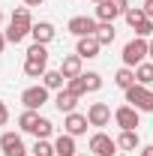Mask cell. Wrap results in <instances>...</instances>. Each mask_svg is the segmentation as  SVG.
<instances>
[{"label": "cell", "instance_id": "4", "mask_svg": "<svg viewBox=\"0 0 153 156\" xmlns=\"http://www.w3.org/2000/svg\"><path fill=\"white\" fill-rule=\"evenodd\" d=\"M126 102L132 105L135 111H147V114H150V111H153V90L135 81L132 87L126 90Z\"/></svg>", "mask_w": 153, "mask_h": 156}, {"label": "cell", "instance_id": "6", "mask_svg": "<svg viewBox=\"0 0 153 156\" xmlns=\"http://www.w3.org/2000/svg\"><path fill=\"white\" fill-rule=\"evenodd\" d=\"M21 102H24V108L39 111V108L48 102V87H45V84H33V87H27V90L21 93Z\"/></svg>", "mask_w": 153, "mask_h": 156}, {"label": "cell", "instance_id": "31", "mask_svg": "<svg viewBox=\"0 0 153 156\" xmlns=\"http://www.w3.org/2000/svg\"><path fill=\"white\" fill-rule=\"evenodd\" d=\"M141 9H144V15L153 21V0H144V3H141Z\"/></svg>", "mask_w": 153, "mask_h": 156}, {"label": "cell", "instance_id": "7", "mask_svg": "<svg viewBox=\"0 0 153 156\" xmlns=\"http://www.w3.org/2000/svg\"><path fill=\"white\" fill-rule=\"evenodd\" d=\"M96 27H99V21L90 18V15H75V18H69V24H66V30L72 33V36H93Z\"/></svg>", "mask_w": 153, "mask_h": 156}, {"label": "cell", "instance_id": "1", "mask_svg": "<svg viewBox=\"0 0 153 156\" xmlns=\"http://www.w3.org/2000/svg\"><path fill=\"white\" fill-rule=\"evenodd\" d=\"M30 30H33L30 6H18V9L12 12V18H9V30H6V39H9L12 45H18V42H24V36H30Z\"/></svg>", "mask_w": 153, "mask_h": 156}, {"label": "cell", "instance_id": "17", "mask_svg": "<svg viewBox=\"0 0 153 156\" xmlns=\"http://www.w3.org/2000/svg\"><path fill=\"white\" fill-rule=\"evenodd\" d=\"M60 72H63L66 81H69V78H78L81 75V57H78V54H66L63 63H60Z\"/></svg>", "mask_w": 153, "mask_h": 156}, {"label": "cell", "instance_id": "26", "mask_svg": "<svg viewBox=\"0 0 153 156\" xmlns=\"http://www.w3.org/2000/svg\"><path fill=\"white\" fill-rule=\"evenodd\" d=\"M36 120H39V114H36V111H30V108H24V114L18 117V126H21V132H30Z\"/></svg>", "mask_w": 153, "mask_h": 156}, {"label": "cell", "instance_id": "32", "mask_svg": "<svg viewBox=\"0 0 153 156\" xmlns=\"http://www.w3.org/2000/svg\"><path fill=\"white\" fill-rule=\"evenodd\" d=\"M141 156H153V144H147V147H141Z\"/></svg>", "mask_w": 153, "mask_h": 156}, {"label": "cell", "instance_id": "22", "mask_svg": "<svg viewBox=\"0 0 153 156\" xmlns=\"http://www.w3.org/2000/svg\"><path fill=\"white\" fill-rule=\"evenodd\" d=\"M51 132H54V123L48 117H39L36 123H33V129H30V135H36V138H48Z\"/></svg>", "mask_w": 153, "mask_h": 156}, {"label": "cell", "instance_id": "10", "mask_svg": "<svg viewBox=\"0 0 153 156\" xmlns=\"http://www.w3.org/2000/svg\"><path fill=\"white\" fill-rule=\"evenodd\" d=\"M87 126H90V120H87V114H78V111H72V114H63V129H66V135H84L87 132Z\"/></svg>", "mask_w": 153, "mask_h": 156}, {"label": "cell", "instance_id": "20", "mask_svg": "<svg viewBox=\"0 0 153 156\" xmlns=\"http://www.w3.org/2000/svg\"><path fill=\"white\" fill-rule=\"evenodd\" d=\"M54 153L57 156H75V138L63 132V135L54 141Z\"/></svg>", "mask_w": 153, "mask_h": 156}, {"label": "cell", "instance_id": "36", "mask_svg": "<svg viewBox=\"0 0 153 156\" xmlns=\"http://www.w3.org/2000/svg\"><path fill=\"white\" fill-rule=\"evenodd\" d=\"M0 24H3V12H0Z\"/></svg>", "mask_w": 153, "mask_h": 156}, {"label": "cell", "instance_id": "8", "mask_svg": "<svg viewBox=\"0 0 153 156\" xmlns=\"http://www.w3.org/2000/svg\"><path fill=\"white\" fill-rule=\"evenodd\" d=\"M90 153L96 156H114L117 153V138L111 135H105V132H96V135H90Z\"/></svg>", "mask_w": 153, "mask_h": 156}, {"label": "cell", "instance_id": "23", "mask_svg": "<svg viewBox=\"0 0 153 156\" xmlns=\"http://www.w3.org/2000/svg\"><path fill=\"white\" fill-rule=\"evenodd\" d=\"M135 81L144 84V87L153 84V63H138V66H135Z\"/></svg>", "mask_w": 153, "mask_h": 156}, {"label": "cell", "instance_id": "12", "mask_svg": "<svg viewBox=\"0 0 153 156\" xmlns=\"http://www.w3.org/2000/svg\"><path fill=\"white\" fill-rule=\"evenodd\" d=\"M87 120H90V126H108L111 123V108L105 102H93L87 108Z\"/></svg>", "mask_w": 153, "mask_h": 156}, {"label": "cell", "instance_id": "11", "mask_svg": "<svg viewBox=\"0 0 153 156\" xmlns=\"http://www.w3.org/2000/svg\"><path fill=\"white\" fill-rule=\"evenodd\" d=\"M114 123L120 129H138L141 126V120H138V111H135L132 105H120L114 111Z\"/></svg>", "mask_w": 153, "mask_h": 156}, {"label": "cell", "instance_id": "27", "mask_svg": "<svg viewBox=\"0 0 153 156\" xmlns=\"http://www.w3.org/2000/svg\"><path fill=\"white\" fill-rule=\"evenodd\" d=\"M81 75H84V84H87V93L102 90V75L99 72H81Z\"/></svg>", "mask_w": 153, "mask_h": 156}, {"label": "cell", "instance_id": "35", "mask_svg": "<svg viewBox=\"0 0 153 156\" xmlns=\"http://www.w3.org/2000/svg\"><path fill=\"white\" fill-rule=\"evenodd\" d=\"M147 57H150V63H153V39H150V51H147Z\"/></svg>", "mask_w": 153, "mask_h": 156}, {"label": "cell", "instance_id": "5", "mask_svg": "<svg viewBox=\"0 0 153 156\" xmlns=\"http://www.w3.org/2000/svg\"><path fill=\"white\" fill-rule=\"evenodd\" d=\"M126 9H129L126 0H102V3H96V18L99 21H114V18H120Z\"/></svg>", "mask_w": 153, "mask_h": 156}, {"label": "cell", "instance_id": "16", "mask_svg": "<svg viewBox=\"0 0 153 156\" xmlns=\"http://www.w3.org/2000/svg\"><path fill=\"white\" fill-rule=\"evenodd\" d=\"M117 147H120V150H138V147H141L138 129H120V135H117Z\"/></svg>", "mask_w": 153, "mask_h": 156}, {"label": "cell", "instance_id": "34", "mask_svg": "<svg viewBox=\"0 0 153 156\" xmlns=\"http://www.w3.org/2000/svg\"><path fill=\"white\" fill-rule=\"evenodd\" d=\"M45 0H24V6H42Z\"/></svg>", "mask_w": 153, "mask_h": 156}, {"label": "cell", "instance_id": "30", "mask_svg": "<svg viewBox=\"0 0 153 156\" xmlns=\"http://www.w3.org/2000/svg\"><path fill=\"white\" fill-rule=\"evenodd\" d=\"M9 123V108H6V102L0 99V126H6Z\"/></svg>", "mask_w": 153, "mask_h": 156}, {"label": "cell", "instance_id": "9", "mask_svg": "<svg viewBox=\"0 0 153 156\" xmlns=\"http://www.w3.org/2000/svg\"><path fill=\"white\" fill-rule=\"evenodd\" d=\"M0 150H3V156H27V147H24L18 132H3L0 135Z\"/></svg>", "mask_w": 153, "mask_h": 156}, {"label": "cell", "instance_id": "24", "mask_svg": "<svg viewBox=\"0 0 153 156\" xmlns=\"http://www.w3.org/2000/svg\"><path fill=\"white\" fill-rule=\"evenodd\" d=\"M123 18H126V24H129V27H138V24H141V21L147 18V15H144V9H141V6H129V9H126V12H123Z\"/></svg>", "mask_w": 153, "mask_h": 156}, {"label": "cell", "instance_id": "18", "mask_svg": "<svg viewBox=\"0 0 153 156\" xmlns=\"http://www.w3.org/2000/svg\"><path fill=\"white\" fill-rule=\"evenodd\" d=\"M96 39H99V45H111L117 36V30H114V21H99V27H96Z\"/></svg>", "mask_w": 153, "mask_h": 156}, {"label": "cell", "instance_id": "13", "mask_svg": "<svg viewBox=\"0 0 153 156\" xmlns=\"http://www.w3.org/2000/svg\"><path fill=\"white\" fill-rule=\"evenodd\" d=\"M99 48H102V45H99L96 36H81L78 45H75V54L81 60H93V57H99Z\"/></svg>", "mask_w": 153, "mask_h": 156}, {"label": "cell", "instance_id": "19", "mask_svg": "<svg viewBox=\"0 0 153 156\" xmlns=\"http://www.w3.org/2000/svg\"><path fill=\"white\" fill-rule=\"evenodd\" d=\"M42 84H45L48 90H63V87H66V78H63L60 69H48V72L42 75Z\"/></svg>", "mask_w": 153, "mask_h": 156}, {"label": "cell", "instance_id": "29", "mask_svg": "<svg viewBox=\"0 0 153 156\" xmlns=\"http://www.w3.org/2000/svg\"><path fill=\"white\" fill-rule=\"evenodd\" d=\"M150 33H153V21H150V18H144L138 27H135V36H141V39H147Z\"/></svg>", "mask_w": 153, "mask_h": 156}, {"label": "cell", "instance_id": "28", "mask_svg": "<svg viewBox=\"0 0 153 156\" xmlns=\"http://www.w3.org/2000/svg\"><path fill=\"white\" fill-rule=\"evenodd\" d=\"M66 90H69V93H75V96H84V93H87L84 75H78V78H69V81H66Z\"/></svg>", "mask_w": 153, "mask_h": 156}, {"label": "cell", "instance_id": "21", "mask_svg": "<svg viewBox=\"0 0 153 156\" xmlns=\"http://www.w3.org/2000/svg\"><path fill=\"white\" fill-rule=\"evenodd\" d=\"M114 84L120 87V90H129V87L135 84V69H129V66L117 69V72H114Z\"/></svg>", "mask_w": 153, "mask_h": 156}, {"label": "cell", "instance_id": "15", "mask_svg": "<svg viewBox=\"0 0 153 156\" xmlns=\"http://www.w3.org/2000/svg\"><path fill=\"white\" fill-rule=\"evenodd\" d=\"M54 24L51 21H36L33 24V30H30V36H33V42H42V45H48L51 39H54Z\"/></svg>", "mask_w": 153, "mask_h": 156}, {"label": "cell", "instance_id": "14", "mask_svg": "<svg viewBox=\"0 0 153 156\" xmlns=\"http://www.w3.org/2000/svg\"><path fill=\"white\" fill-rule=\"evenodd\" d=\"M78 99H81V96L69 93V90L63 87V90H57V96H54V105H57L60 114H72V111H75V105H78Z\"/></svg>", "mask_w": 153, "mask_h": 156}, {"label": "cell", "instance_id": "25", "mask_svg": "<svg viewBox=\"0 0 153 156\" xmlns=\"http://www.w3.org/2000/svg\"><path fill=\"white\" fill-rule=\"evenodd\" d=\"M30 153H33V156H57V153H54V144H51L48 138H36V144H33Z\"/></svg>", "mask_w": 153, "mask_h": 156}, {"label": "cell", "instance_id": "2", "mask_svg": "<svg viewBox=\"0 0 153 156\" xmlns=\"http://www.w3.org/2000/svg\"><path fill=\"white\" fill-rule=\"evenodd\" d=\"M48 72V48L42 42H33L27 48V60H24V75L27 78H42Z\"/></svg>", "mask_w": 153, "mask_h": 156}, {"label": "cell", "instance_id": "37", "mask_svg": "<svg viewBox=\"0 0 153 156\" xmlns=\"http://www.w3.org/2000/svg\"><path fill=\"white\" fill-rule=\"evenodd\" d=\"M93 3H102V0H93Z\"/></svg>", "mask_w": 153, "mask_h": 156}, {"label": "cell", "instance_id": "33", "mask_svg": "<svg viewBox=\"0 0 153 156\" xmlns=\"http://www.w3.org/2000/svg\"><path fill=\"white\" fill-rule=\"evenodd\" d=\"M6 42H9V39H6V33H0V54H3V48H6Z\"/></svg>", "mask_w": 153, "mask_h": 156}, {"label": "cell", "instance_id": "3", "mask_svg": "<svg viewBox=\"0 0 153 156\" xmlns=\"http://www.w3.org/2000/svg\"><path fill=\"white\" fill-rule=\"evenodd\" d=\"M147 51H150V42L147 39H141V36H135L129 39L126 45H123V66H129V69H135L138 63H144V57H147Z\"/></svg>", "mask_w": 153, "mask_h": 156}]
</instances>
